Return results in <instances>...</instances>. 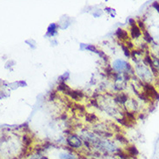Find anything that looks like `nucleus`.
<instances>
[{
    "label": "nucleus",
    "mask_w": 159,
    "mask_h": 159,
    "mask_svg": "<svg viewBox=\"0 0 159 159\" xmlns=\"http://www.w3.org/2000/svg\"><path fill=\"white\" fill-rule=\"evenodd\" d=\"M75 106H76V109L80 110L81 112H83L85 111V108L83 107V105H80V104H75Z\"/></svg>",
    "instance_id": "obj_18"
},
{
    "label": "nucleus",
    "mask_w": 159,
    "mask_h": 159,
    "mask_svg": "<svg viewBox=\"0 0 159 159\" xmlns=\"http://www.w3.org/2000/svg\"><path fill=\"white\" fill-rule=\"evenodd\" d=\"M58 90L59 91L64 92V94H67V93H68V91L71 90V89L69 88V86L67 85L64 82H60V83H59L58 86Z\"/></svg>",
    "instance_id": "obj_7"
},
{
    "label": "nucleus",
    "mask_w": 159,
    "mask_h": 159,
    "mask_svg": "<svg viewBox=\"0 0 159 159\" xmlns=\"http://www.w3.org/2000/svg\"><path fill=\"white\" fill-rule=\"evenodd\" d=\"M56 28V25H50L49 29H48V32H49V33H52V34L54 33V31H55Z\"/></svg>",
    "instance_id": "obj_17"
},
{
    "label": "nucleus",
    "mask_w": 159,
    "mask_h": 159,
    "mask_svg": "<svg viewBox=\"0 0 159 159\" xmlns=\"http://www.w3.org/2000/svg\"><path fill=\"white\" fill-rule=\"evenodd\" d=\"M143 87H144V93L149 98H152V99H159V93L156 90L155 87L150 83H144L143 84Z\"/></svg>",
    "instance_id": "obj_1"
},
{
    "label": "nucleus",
    "mask_w": 159,
    "mask_h": 159,
    "mask_svg": "<svg viewBox=\"0 0 159 159\" xmlns=\"http://www.w3.org/2000/svg\"><path fill=\"white\" fill-rule=\"evenodd\" d=\"M56 96V94L55 92H54V91H52V92H50V100L53 101L54 99H55Z\"/></svg>",
    "instance_id": "obj_22"
},
{
    "label": "nucleus",
    "mask_w": 159,
    "mask_h": 159,
    "mask_svg": "<svg viewBox=\"0 0 159 159\" xmlns=\"http://www.w3.org/2000/svg\"><path fill=\"white\" fill-rule=\"evenodd\" d=\"M116 35L117 37H118L119 39H122V40H127L129 38V35H128V32L124 31L123 29H117V31H116Z\"/></svg>",
    "instance_id": "obj_4"
},
{
    "label": "nucleus",
    "mask_w": 159,
    "mask_h": 159,
    "mask_svg": "<svg viewBox=\"0 0 159 159\" xmlns=\"http://www.w3.org/2000/svg\"><path fill=\"white\" fill-rule=\"evenodd\" d=\"M126 150H127V151L129 152V154H130L131 157H135V156H137L138 154V150L135 146L133 145H130V146H128L126 148Z\"/></svg>",
    "instance_id": "obj_9"
},
{
    "label": "nucleus",
    "mask_w": 159,
    "mask_h": 159,
    "mask_svg": "<svg viewBox=\"0 0 159 159\" xmlns=\"http://www.w3.org/2000/svg\"><path fill=\"white\" fill-rule=\"evenodd\" d=\"M127 100H128V96L123 93L119 94V95H117V98H116V101L121 104H124Z\"/></svg>",
    "instance_id": "obj_10"
},
{
    "label": "nucleus",
    "mask_w": 159,
    "mask_h": 159,
    "mask_svg": "<svg viewBox=\"0 0 159 159\" xmlns=\"http://www.w3.org/2000/svg\"><path fill=\"white\" fill-rule=\"evenodd\" d=\"M125 117H127L128 119L130 121V122H132L133 123H135V120H136V118H135V116H134V114H132V113L127 111V112L125 113Z\"/></svg>",
    "instance_id": "obj_12"
},
{
    "label": "nucleus",
    "mask_w": 159,
    "mask_h": 159,
    "mask_svg": "<svg viewBox=\"0 0 159 159\" xmlns=\"http://www.w3.org/2000/svg\"><path fill=\"white\" fill-rule=\"evenodd\" d=\"M116 138H117L118 141L123 143V144H128V140L125 138L123 135H120V134H117L116 135Z\"/></svg>",
    "instance_id": "obj_11"
},
{
    "label": "nucleus",
    "mask_w": 159,
    "mask_h": 159,
    "mask_svg": "<svg viewBox=\"0 0 159 159\" xmlns=\"http://www.w3.org/2000/svg\"><path fill=\"white\" fill-rule=\"evenodd\" d=\"M87 49H88V50H92V52H96V53H98V52H99V50H96V47H95V46H93V45H90V46H88V47H87Z\"/></svg>",
    "instance_id": "obj_20"
},
{
    "label": "nucleus",
    "mask_w": 159,
    "mask_h": 159,
    "mask_svg": "<svg viewBox=\"0 0 159 159\" xmlns=\"http://www.w3.org/2000/svg\"><path fill=\"white\" fill-rule=\"evenodd\" d=\"M137 25H138V27H139V29L141 30V31H143V33H144V31H146V28H145L144 22H142L141 20H138L137 21Z\"/></svg>",
    "instance_id": "obj_15"
},
{
    "label": "nucleus",
    "mask_w": 159,
    "mask_h": 159,
    "mask_svg": "<svg viewBox=\"0 0 159 159\" xmlns=\"http://www.w3.org/2000/svg\"><path fill=\"white\" fill-rule=\"evenodd\" d=\"M23 141H24V144H25V146H29V145L31 144V139L28 136H25V137H24Z\"/></svg>",
    "instance_id": "obj_14"
},
{
    "label": "nucleus",
    "mask_w": 159,
    "mask_h": 159,
    "mask_svg": "<svg viewBox=\"0 0 159 159\" xmlns=\"http://www.w3.org/2000/svg\"><path fill=\"white\" fill-rule=\"evenodd\" d=\"M118 155H119V157H122L123 159H128V158H129L128 157H125L126 155H125L123 151H120V150H118Z\"/></svg>",
    "instance_id": "obj_21"
},
{
    "label": "nucleus",
    "mask_w": 159,
    "mask_h": 159,
    "mask_svg": "<svg viewBox=\"0 0 159 159\" xmlns=\"http://www.w3.org/2000/svg\"><path fill=\"white\" fill-rule=\"evenodd\" d=\"M62 118H63V119H64V118H66V116H62Z\"/></svg>",
    "instance_id": "obj_27"
},
{
    "label": "nucleus",
    "mask_w": 159,
    "mask_h": 159,
    "mask_svg": "<svg viewBox=\"0 0 159 159\" xmlns=\"http://www.w3.org/2000/svg\"><path fill=\"white\" fill-rule=\"evenodd\" d=\"M85 119L89 123H96L98 121V117L95 114H92V113H87L85 116Z\"/></svg>",
    "instance_id": "obj_8"
},
{
    "label": "nucleus",
    "mask_w": 159,
    "mask_h": 159,
    "mask_svg": "<svg viewBox=\"0 0 159 159\" xmlns=\"http://www.w3.org/2000/svg\"><path fill=\"white\" fill-rule=\"evenodd\" d=\"M130 34H131V37H132V38H137V37H139L140 36H141L142 32H141V30L139 29L138 26L135 25V26L131 27Z\"/></svg>",
    "instance_id": "obj_5"
},
{
    "label": "nucleus",
    "mask_w": 159,
    "mask_h": 159,
    "mask_svg": "<svg viewBox=\"0 0 159 159\" xmlns=\"http://www.w3.org/2000/svg\"><path fill=\"white\" fill-rule=\"evenodd\" d=\"M130 23L131 27H132V26H135V25H136V22H135V21H134L133 19H130Z\"/></svg>",
    "instance_id": "obj_25"
},
{
    "label": "nucleus",
    "mask_w": 159,
    "mask_h": 159,
    "mask_svg": "<svg viewBox=\"0 0 159 159\" xmlns=\"http://www.w3.org/2000/svg\"><path fill=\"white\" fill-rule=\"evenodd\" d=\"M117 121H118V123H121V124H122V125L125 126V127H129V128L132 127L133 124H134V123H133L132 122H130V121L129 120L128 118L125 117V116H124V117H123V118H120V119H117Z\"/></svg>",
    "instance_id": "obj_6"
},
{
    "label": "nucleus",
    "mask_w": 159,
    "mask_h": 159,
    "mask_svg": "<svg viewBox=\"0 0 159 159\" xmlns=\"http://www.w3.org/2000/svg\"><path fill=\"white\" fill-rule=\"evenodd\" d=\"M121 47H122V49L123 50L124 52V54H125V56H130V50H129V48L127 46H124L123 44H121Z\"/></svg>",
    "instance_id": "obj_16"
},
{
    "label": "nucleus",
    "mask_w": 159,
    "mask_h": 159,
    "mask_svg": "<svg viewBox=\"0 0 159 159\" xmlns=\"http://www.w3.org/2000/svg\"><path fill=\"white\" fill-rule=\"evenodd\" d=\"M98 54L102 56V58H104V61H108V56L105 55V53L103 52H102V50H99V52H98Z\"/></svg>",
    "instance_id": "obj_19"
},
{
    "label": "nucleus",
    "mask_w": 159,
    "mask_h": 159,
    "mask_svg": "<svg viewBox=\"0 0 159 159\" xmlns=\"http://www.w3.org/2000/svg\"><path fill=\"white\" fill-rule=\"evenodd\" d=\"M153 5H154V7L157 10V12H159V4H158V3L157 2H155L154 4H153Z\"/></svg>",
    "instance_id": "obj_24"
},
{
    "label": "nucleus",
    "mask_w": 159,
    "mask_h": 159,
    "mask_svg": "<svg viewBox=\"0 0 159 159\" xmlns=\"http://www.w3.org/2000/svg\"><path fill=\"white\" fill-rule=\"evenodd\" d=\"M67 141H68L69 145H70V146H71V147L77 148V147H79L81 145V141L78 138H77V137H74V136L69 137V138L67 139Z\"/></svg>",
    "instance_id": "obj_3"
},
{
    "label": "nucleus",
    "mask_w": 159,
    "mask_h": 159,
    "mask_svg": "<svg viewBox=\"0 0 159 159\" xmlns=\"http://www.w3.org/2000/svg\"><path fill=\"white\" fill-rule=\"evenodd\" d=\"M127 47H128V48H129V47H130V48H132V47H133L132 43L130 42V41H128V42H127Z\"/></svg>",
    "instance_id": "obj_26"
},
{
    "label": "nucleus",
    "mask_w": 159,
    "mask_h": 159,
    "mask_svg": "<svg viewBox=\"0 0 159 159\" xmlns=\"http://www.w3.org/2000/svg\"><path fill=\"white\" fill-rule=\"evenodd\" d=\"M144 40H145V41H146L147 43H150V42H151V40H152L151 36H150V33H149V32H148L147 31L144 32Z\"/></svg>",
    "instance_id": "obj_13"
},
{
    "label": "nucleus",
    "mask_w": 159,
    "mask_h": 159,
    "mask_svg": "<svg viewBox=\"0 0 159 159\" xmlns=\"http://www.w3.org/2000/svg\"><path fill=\"white\" fill-rule=\"evenodd\" d=\"M90 104H92V105L95 106V107H96V108H99L98 104V102H96V99H92V100H90Z\"/></svg>",
    "instance_id": "obj_23"
},
{
    "label": "nucleus",
    "mask_w": 159,
    "mask_h": 159,
    "mask_svg": "<svg viewBox=\"0 0 159 159\" xmlns=\"http://www.w3.org/2000/svg\"><path fill=\"white\" fill-rule=\"evenodd\" d=\"M66 95H68L69 96H71L72 99L77 100V101H78V100H80V99H82L83 98V94L82 91L71 90V89L68 91V93H67Z\"/></svg>",
    "instance_id": "obj_2"
}]
</instances>
